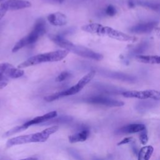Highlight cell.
<instances>
[{
  "label": "cell",
  "mask_w": 160,
  "mask_h": 160,
  "mask_svg": "<svg viewBox=\"0 0 160 160\" xmlns=\"http://www.w3.org/2000/svg\"><path fill=\"white\" fill-rule=\"evenodd\" d=\"M58 126H54L45 129L44 130L31 134L19 136L9 139L6 142V147L10 148L12 146L26 144L29 142H42L48 139L50 135L54 134L58 130Z\"/></svg>",
  "instance_id": "obj_1"
},
{
  "label": "cell",
  "mask_w": 160,
  "mask_h": 160,
  "mask_svg": "<svg viewBox=\"0 0 160 160\" xmlns=\"http://www.w3.org/2000/svg\"><path fill=\"white\" fill-rule=\"evenodd\" d=\"M82 30L93 34H96L100 36H106L111 38L115 39L122 41H131L134 39L126 34L114 29L112 28L104 26L97 23H92L84 25L81 28Z\"/></svg>",
  "instance_id": "obj_2"
},
{
  "label": "cell",
  "mask_w": 160,
  "mask_h": 160,
  "mask_svg": "<svg viewBox=\"0 0 160 160\" xmlns=\"http://www.w3.org/2000/svg\"><path fill=\"white\" fill-rule=\"evenodd\" d=\"M69 53V51L65 49L57 50L55 51L48 52L43 54L35 55L26 59L18 65V68L22 69L26 67L34 66L45 62H55L63 59Z\"/></svg>",
  "instance_id": "obj_3"
},
{
  "label": "cell",
  "mask_w": 160,
  "mask_h": 160,
  "mask_svg": "<svg viewBox=\"0 0 160 160\" xmlns=\"http://www.w3.org/2000/svg\"><path fill=\"white\" fill-rule=\"evenodd\" d=\"M46 32L45 21L39 19L35 23L32 31L26 36L18 41L12 49L13 52H16L21 48L29 44L34 43Z\"/></svg>",
  "instance_id": "obj_4"
},
{
  "label": "cell",
  "mask_w": 160,
  "mask_h": 160,
  "mask_svg": "<svg viewBox=\"0 0 160 160\" xmlns=\"http://www.w3.org/2000/svg\"><path fill=\"white\" fill-rule=\"evenodd\" d=\"M65 50H67L69 52H72L81 57L94 59L96 61H100L103 58V56L102 54L94 52V51L84 46L74 44L71 42L68 44V45L65 48Z\"/></svg>",
  "instance_id": "obj_5"
},
{
  "label": "cell",
  "mask_w": 160,
  "mask_h": 160,
  "mask_svg": "<svg viewBox=\"0 0 160 160\" xmlns=\"http://www.w3.org/2000/svg\"><path fill=\"white\" fill-rule=\"evenodd\" d=\"M125 98H138L140 99H151L156 101L160 100V91L157 90H144V91H126L121 92Z\"/></svg>",
  "instance_id": "obj_6"
},
{
  "label": "cell",
  "mask_w": 160,
  "mask_h": 160,
  "mask_svg": "<svg viewBox=\"0 0 160 160\" xmlns=\"http://www.w3.org/2000/svg\"><path fill=\"white\" fill-rule=\"evenodd\" d=\"M85 101L90 104H99L109 107H120L124 104L122 101L102 96H91L86 99Z\"/></svg>",
  "instance_id": "obj_7"
},
{
  "label": "cell",
  "mask_w": 160,
  "mask_h": 160,
  "mask_svg": "<svg viewBox=\"0 0 160 160\" xmlns=\"http://www.w3.org/2000/svg\"><path fill=\"white\" fill-rule=\"evenodd\" d=\"M96 72L94 71H91L89 72L88 74L84 75L74 86L69 88V89L63 91L64 96H71L79 92L86 84H88L94 78L95 76Z\"/></svg>",
  "instance_id": "obj_8"
},
{
  "label": "cell",
  "mask_w": 160,
  "mask_h": 160,
  "mask_svg": "<svg viewBox=\"0 0 160 160\" xmlns=\"http://www.w3.org/2000/svg\"><path fill=\"white\" fill-rule=\"evenodd\" d=\"M24 71L19 68H15L12 64L4 62L0 64V75L6 79H16L23 76Z\"/></svg>",
  "instance_id": "obj_9"
},
{
  "label": "cell",
  "mask_w": 160,
  "mask_h": 160,
  "mask_svg": "<svg viewBox=\"0 0 160 160\" xmlns=\"http://www.w3.org/2000/svg\"><path fill=\"white\" fill-rule=\"evenodd\" d=\"M1 6L8 11L29 8L31 4L30 2L25 0H8L2 3Z\"/></svg>",
  "instance_id": "obj_10"
},
{
  "label": "cell",
  "mask_w": 160,
  "mask_h": 160,
  "mask_svg": "<svg viewBox=\"0 0 160 160\" xmlns=\"http://www.w3.org/2000/svg\"><path fill=\"white\" fill-rule=\"evenodd\" d=\"M57 116H58V113H57L56 111H51L48 113H46V114L42 115V116L36 117L34 119L27 121L26 122H25L23 124L26 128H28L29 126H31L32 125L38 124L43 123L44 122H46V121H48L50 119H52L54 118Z\"/></svg>",
  "instance_id": "obj_11"
},
{
  "label": "cell",
  "mask_w": 160,
  "mask_h": 160,
  "mask_svg": "<svg viewBox=\"0 0 160 160\" xmlns=\"http://www.w3.org/2000/svg\"><path fill=\"white\" fill-rule=\"evenodd\" d=\"M157 23L156 22H148L136 24L130 28L129 31L132 32L137 34H142L151 32L156 26Z\"/></svg>",
  "instance_id": "obj_12"
},
{
  "label": "cell",
  "mask_w": 160,
  "mask_h": 160,
  "mask_svg": "<svg viewBox=\"0 0 160 160\" xmlns=\"http://www.w3.org/2000/svg\"><path fill=\"white\" fill-rule=\"evenodd\" d=\"M48 21L49 22L56 26H61L67 24L68 20L66 16L60 12H56L50 14L48 16Z\"/></svg>",
  "instance_id": "obj_13"
},
{
  "label": "cell",
  "mask_w": 160,
  "mask_h": 160,
  "mask_svg": "<svg viewBox=\"0 0 160 160\" xmlns=\"http://www.w3.org/2000/svg\"><path fill=\"white\" fill-rule=\"evenodd\" d=\"M90 134L89 130L87 128H82L78 132L70 135L68 138L69 141L71 143H75L77 142H82L86 141Z\"/></svg>",
  "instance_id": "obj_14"
},
{
  "label": "cell",
  "mask_w": 160,
  "mask_h": 160,
  "mask_svg": "<svg viewBox=\"0 0 160 160\" xmlns=\"http://www.w3.org/2000/svg\"><path fill=\"white\" fill-rule=\"evenodd\" d=\"M146 129V126L144 124H139V123H134L130 124L126 126H124L120 128L119 132L125 134H131V133H135L139 132L141 131Z\"/></svg>",
  "instance_id": "obj_15"
},
{
  "label": "cell",
  "mask_w": 160,
  "mask_h": 160,
  "mask_svg": "<svg viewBox=\"0 0 160 160\" xmlns=\"http://www.w3.org/2000/svg\"><path fill=\"white\" fill-rule=\"evenodd\" d=\"M136 59L141 62L147 64H160V56L152 55H138L136 57Z\"/></svg>",
  "instance_id": "obj_16"
},
{
  "label": "cell",
  "mask_w": 160,
  "mask_h": 160,
  "mask_svg": "<svg viewBox=\"0 0 160 160\" xmlns=\"http://www.w3.org/2000/svg\"><path fill=\"white\" fill-rule=\"evenodd\" d=\"M154 151L152 146H144L138 152V160H149Z\"/></svg>",
  "instance_id": "obj_17"
},
{
  "label": "cell",
  "mask_w": 160,
  "mask_h": 160,
  "mask_svg": "<svg viewBox=\"0 0 160 160\" xmlns=\"http://www.w3.org/2000/svg\"><path fill=\"white\" fill-rule=\"evenodd\" d=\"M27 128L24 126V124H22L21 126H16V127H14L11 129H9V131H6L4 134H3L2 135V137L3 138H6V137H8V136H10L12 134H16L18 132H20L21 131H23L24 130H26Z\"/></svg>",
  "instance_id": "obj_18"
},
{
  "label": "cell",
  "mask_w": 160,
  "mask_h": 160,
  "mask_svg": "<svg viewBox=\"0 0 160 160\" xmlns=\"http://www.w3.org/2000/svg\"><path fill=\"white\" fill-rule=\"evenodd\" d=\"M72 120V118L71 116H63L59 117L58 119H52L51 122H43L44 124H58V123H62V122H69Z\"/></svg>",
  "instance_id": "obj_19"
},
{
  "label": "cell",
  "mask_w": 160,
  "mask_h": 160,
  "mask_svg": "<svg viewBox=\"0 0 160 160\" xmlns=\"http://www.w3.org/2000/svg\"><path fill=\"white\" fill-rule=\"evenodd\" d=\"M136 3L139 4V5H141V6H145V7H147L148 8L152 9L153 10L160 11V2L156 3V2H151L139 1V2H137Z\"/></svg>",
  "instance_id": "obj_20"
},
{
  "label": "cell",
  "mask_w": 160,
  "mask_h": 160,
  "mask_svg": "<svg viewBox=\"0 0 160 160\" xmlns=\"http://www.w3.org/2000/svg\"><path fill=\"white\" fill-rule=\"evenodd\" d=\"M71 74L69 72L66 71H62L56 77L55 80L56 82H61L68 79L69 78L71 77Z\"/></svg>",
  "instance_id": "obj_21"
},
{
  "label": "cell",
  "mask_w": 160,
  "mask_h": 160,
  "mask_svg": "<svg viewBox=\"0 0 160 160\" xmlns=\"http://www.w3.org/2000/svg\"><path fill=\"white\" fill-rule=\"evenodd\" d=\"M139 140L141 143L142 145H146L148 141V132L146 129H144L139 132Z\"/></svg>",
  "instance_id": "obj_22"
},
{
  "label": "cell",
  "mask_w": 160,
  "mask_h": 160,
  "mask_svg": "<svg viewBox=\"0 0 160 160\" xmlns=\"http://www.w3.org/2000/svg\"><path fill=\"white\" fill-rule=\"evenodd\" d=\"M116 12V9L112 5H109L106 9V13L110 16H113Z\"/></svg>",
  "instance_id": "obj_23"
},
{
  "label": "cell",
  "mask_w": 160,
  "mask_h": 160,
  "mask_svg": "<svg viewBox=\"0 0 160 160\" xmlns=\"http://www.w3.org/2000/svg\"><path fill=\"white\" fill-rule=\"evenodd\" d=\"M132 141V137H127V138H125L123 139H122L121 141H119L118 143V146H121V145H123V144H128V143L131 142Z\"/></svg>",
  "instance_id": "obj_24"
},
{
  "label": "cell",
  "mask_w": 160,
  "mask_h": 160,
  "mask_svg": "<svg viewBox=\"0 0 160 160\" xmlns=\"http://www.w3.org/2000/svg\"><path fill=\"white\" fill-rule=\"evenodd\" d=\"M8 84V80L4 79H0V89H3Z\"/></svg>",
  "instance_id": "obj_25"
},
{
  "label": "cell",
  "mask_w": 160,
  "mask_h": 160,
  "mask_svg": "<svg viewBox=\"0 0 160 160\" xmlns=\"http://www.w3.org/2000/svg\"><path fill=\"white\" fill-rule=\"evenodd\" d=\"M7 11L5 10L1 5H0V20L4 17L5 14L6 13Z\"/></svg>",
  "instance_id": "obj_26"
},
{
  "label": "cell",
  "mask_w": 160,
  "mask_h": 160,
  "mask_svg": "<svg viewBox=\"0 0 160 160\" xmlns=\"http://www.w3.org/2000/svg\"><path fill=\"white\" fill-rule=\"evenodd\" d=\"M19 160H38V159L37 158H28L19 159Z\"/></svg>",
  "instance_id": "obj_27"
},
{
  "label": "cell",
  "mask_w": 160,
  "mask_h": 160,
  "mask_svg": "<svg viewBox=\"0 0 160 160\" xmlns=\"http://www.w3.org/2000/svg\"><path fill=\"white\" fill-rule=\"evenodd\" d=\"M51 1H52L53 2H56V3H59V4H61L62 2H64V0H51Z\"/></svg>",
  "instance_id": "obj_28"
},
{
  "label": "cell",
  "mask_w": 160,
  "mask_h": 160,
  "mask_svg": "<svg viewBox=\"0 0 160 160\" xmlns=\"http://www.w3.org/2000/svg\"><path fill=\"white\" fill-rule=\"evenodd\" d=\"M145 48V46H144V45L142 46H141V47H140V49H142V48ZM136 51L138 52H140V51H139V48L136 49Z\"/></svg>",
  "instance_id": "obj_29"
},
{
  "label": "cell",
  "mask_w": 160,
  "mask_h": 160,
  "mask_svg": "<svg viewBox=\"0 0 160 160\" xmlns=\"http://www.w3.org/2000/svg\"><path fill=\"white\" fill-rule=\"evenodd\" d=\"M0 79H6V78L3 77V76H0Z\"/></svg>",
  "instance_id": "obj_30"
},
{
  "label": "cell",
  "mask_w": 160,
  "mask_h": 160,
  "mask_svg": "<svg viewBox=\"0 0 160 160\" xmlns=\"http://www.w3.org/2000/svg\"><path fill=\"white\" fill-rule=\"evenodd\" d=\"M4 1V0H0V2H2V1Z\"/></svg>",
  "instance_id": "obj_31"
}]
</instances>
